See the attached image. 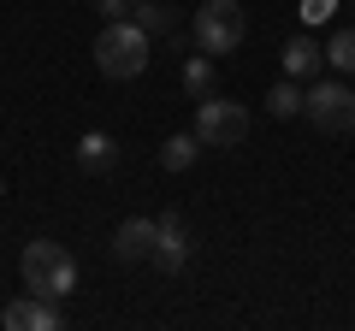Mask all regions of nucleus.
<instances>
[{
  "mask_svg": "<svg viewBox=\"0 0 355 331\" xmlns=\"http://www.w3.org/2000/svg\"><path fill=\"white\" fill-rule=\"evenodd\" d=\"M154 60V36L142 24H130V18H107V30L95 36V71L113 77V83H130V77H142Z\"/></svg>",
  "mask_w": 355,
  "mask_h": 331,
  "instance_id": "obj_1",
  "label": "nucleus"
},
{
  "mask_svg": "<svg viewBox=\"0 0 355 331\" xmlns=\"http://www.w3.org/2000/svg\"><path fill=\"white\" fill-rule=\"evenodd\" d=\"M18 272H24V290L30 296H48V302H65L77 290V260L65 242L53 237H30L24 255H18Z\"/></svg>",
  "mask_w": 355,
  "mask_h": 331,
  "instance_id": "obj_2",
  "label": "nucleus"
},
{
  "mask_svg": "<svg viewBox=\"0 0 355 331\" xmlns=\"http://www.w3.org/2000/svg\"><path fill=\"white\" fill-rule=\"evenodd\" d=\"M196 48L202 53H237L243 36H249V18H243V0H207V6H196V24H190Z\"/></svg>",
  "mask_w": 355,
  "mask_h": 331,
  "instance_id": "obj_3",
  "label": "nucleus"
},
{
  "mask_svg": "<svg viewBox=\"0 0 355 331\" xmlns=\"http://www.w3.org/2000/svg\"><path fill=\"white\" fill-rule=\"evenodd\" d=\"M302 118L326 136H349L355 130V89L349 83H331V77H314V89H302Z\"/></svg>",
  "mask_w": 355,
  "mask_h": 331,
  "instance_id": "obj_4",
  "label": "nucleus"
},
{
  "mask_svg": "<svg viewBox=\"0 0 355 331\" xmlns=\"http://www.w3.org/2000/svg\"><path fill=\"white\" fill-rule=\"evenodd\" d=\"M196 136H202V148H237L243 136H249V113H243V101H225V95H202L196 101Z\"/></svg>",
  "mask_w": 355,
  "mask_h": 331,
  "instance_id": "obj_5",
  "label": "nucleus"
},
{
  "mask_svg": "<svg viewBox=\"0 0 355 331\" xmlns=\"http://www.w3.org/2000/svg\"><path fill=\"white\" fill-rule=\"evenodd\" d=\"M0 325L6 331H60L65 314H60V302H48V296H18V302L0 307Z\"/></svg>",
  "mask_w": 355,
  "mask_h": 331,
  "instance_id": "obj_6",
  "label": "nucleus"
},
{
  "mask_svg": "<svg viewBox=\"0 0 355 331\" xmlns=\"http://www.w3.org/2000/svg\"><path fill=\"white\" fill-rule=\"evenodd\" d=\"M148 260L160 272H184V267H190V231H184V219H178V213L154 219V255Z\"/></svg>",
  "mask_w": 355,
  "mask_h": 331,
  "instance_id": "obj_7",
  "label": "nucleus"
},
{
  "mask_svg": "<svg viewBox=\"0 0 355 331\" xmlns=\"http://www.w3.org/2000/svg\"><path fill=\"white\" fill-rule=\"evenodd\" d=\"M154 255V219H125V225L113 231V260H125V267H137V260Z\"/></svg>",
  "mask_w": 355,
  "mask_h": 331,
  "instance_id": "obj_8",
  "label": "nucleus"
},
{
  "mask_svg": "<svg viewBox=\"0 0 355 331\" xmlns=\"http://www.w3.org/2000/svg\"><path fill=\"white\" fill-rule=\"evenodd\" d=\"M77 166L95 172V178H107V172L119 166V142L107 136V130H83V142H77Z\"/></svg>",
  "mask_w": 355,
  "mask_h": 331,
  "instance_id": "obj_9",
  "label": "nucleus"
},
{
  "mask_svg": "<svg viewBox=\"0 0 355 331\" xmlns=\"http://www.w3.org/2000/svg\"><path fill=\"white\" fill-rule=\"evenodd\" d=\"M279 60H284V77H320V60H326V48H320L314 36H291L279 48Z\"/></svg>",
  "mask_w": 355,
  "mask_h": 331,
  "instance_id": "obj_10",
  "label": "nucleus"
},
{
  "mask_svg": "<svg viewBox=\"0 0 355 331\" xmlns=\"http://www.w3.org/2000/svg\"><path fill=\"white\" fill-rule=\"evenodd\" d=\"M178 83H184V95H190V101H202V95H214V89H219L214 53H196V60H184V71H178Z\"/></svg>",
  "mask_w": 355,
  "mask_h": 331,
  "instance_id": "obj_11",
  "label": "nucleus"
},
{
  "mask_svg": "<svg viewBox=\"0 0 355 331\" xmlns=\"http://www.w3.org/2000/svg\"><path fill=\"white\" fill-rule=\"evenodd\" d=\"M196 154H202V136H196V130H178V136H166L160 166H166V172H190V166H196Z\"/></svg>",
  "mask_w": 355,
  "mask_h": 331,
  "instance_id": "obj_12",
  "label": "nucleus"
},
{
  "mask_svg": "<svg viewBox=\"0 0 355 331\" xmlns=\"http://www.w3.org/2000/svg\"><path fill=\"white\" fill-rule=\"evenodd\" d=\"M130 24H142L148 36H172V6L166 0H130Z\"/></svg>",
  "mask_w": 355,
  "mask_h": 331,
  "instance_id": "obj_13",
  "label": "nucleus"
},
{
  "mask_svg": "<svg viewBox=\"0 0 355 331\" xmlns=\"http://www.w3.org/2000/svg\"><path fill=\"white\" fill-rule=\"evenodd\" d=\"M266 107H272V118H302V89H296V77H284V83H272V95H266Z\"/></svg>",
  "mask_w": 355,
  "mask_h": 331,
  "instance_id": "obj_14",
  "label": "nucleus"
},
{
  "mask_svg": "<svg viewBox=\"0 0 355 331\" xmlns=\"http://www.w3.org/2000/svg\"><path fill=\"white\" fill-rule=\"evenodd\" d=\"M326 65L331 71H355V30H338L326 42Z\"/></svg>",
  "mask_w": 355,
  "mask_h": 331,
  "instance_id": "obj_15",
  "label": "nucleus"
},
{
  "mask_svg": "<svg viewBox=\"0 0 355 331\" xmlns=\"http://www.w3.org/2000/svg\"><path fill=\"white\" fill-rule=\"evenodd\" d=\"M331 12H338V0H302V18H308V24H326Z\"/></svg>",
  "mask_w": 355,
  "mask_h": 331,
  "instance_id": "obj_16",
  "label": "nucleus"
},
{
  "mask_svg": "<svg viewBox=\"0 0 355 331\" xmlns=\"http://www.w3.org/2000/svg\"><path fill=\"white\" fill-rule=\"evenodd\" d=\"M95 12L101 18H130V0H95Z\"/></svg>",
  "mask_w": 355,
  "mask_h": 331,
  "instance_id": "obj_17",
  "label": "nucleus"
},
{
  "mask_svg": "<svg viewBox=\"0 0 355 331\" xmlns=\"http://www.w3.org/2000/svg\"><path fill=\"white\" fill-rule=\"evenodd\" d=\"M0 195H6V184H0Z\"/></svg>",
  "mask_w": 355,
  "mask_h": 331,
  "instance_id": "obj_18",
  "label": "nucleus"
},
{
  "mask_svg": "<svg viewBox=\"0 0 355 331\" xmlns=\"http://www.w3.org/2000/svg\"><path fill=\"white\" fill-rule=\"evenodd\" d=\"M349 6H355V0H349Z\"/></svg>",
  "mask_w": 355,
  "mask_h": 331,
  "instance_id": "obj_19",
  "label": "nucleus"
}]
</instances>
